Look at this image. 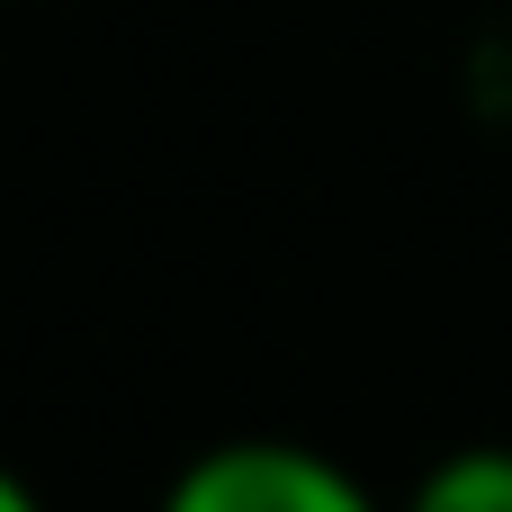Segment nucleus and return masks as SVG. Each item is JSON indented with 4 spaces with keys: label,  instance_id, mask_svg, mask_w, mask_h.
Returning <instances> with one entry per match:
<instances>
[{
    "label": "nucleus",
    "instance_id": "obj_1",
    "mask_svg": "<svg viewBox=\"0 0 512 512\" xmlns=\"http://www.w3.org/2000/svg\"><path fill=\"white\" fill-rule=\"evenodd\" d=\"M162 512H378V504L342 459H324L306 441H216L162 486Z\"/></svg>",
    "mask_w": 512,
    "mask_h": 512
},
{
    "label": "nucleus",
    "instance_id": "obj_2",
    "mask_svg": "<svg viewBox=\"0 0 512 512\" xmlns=\"http://www.w3.org/2000/svg\"><path fill=\"white\" fill-rule=\"evenodd\" d=\"M405 512H512V450L504 441L450 450V459L405 495Z\"/></svg>",
    "mask_w": 512,
    "mask_h": 512
},
{
    "label": "nucleus",
    "instance_id": "obj_3",
    "mask_svg": "<svg viewBox=\"0 0 512 512\" xmlns=\"http://www.w3.org/2000/svg\"><path fill=\"white\" fill-rule=\"evenodd\" d=\"M0 512H45L36 495H27V477H18V468H0Z\"/></svg>",
    "mask_w": 512,
    "mask_h": 512
}]
</instances>
